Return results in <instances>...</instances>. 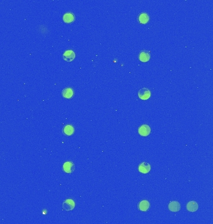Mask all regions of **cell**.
I'll list each match as a JSON object with an SVG mask.
<instances>
[{
    "label": "cell",
    "mask_w": 213,
    "mask_h": 224,
    "mask_svg": "<svg viewBox=\"0 0 213 224\" xmlns=\"http://www.w3.org/2000/svg\"><path fill=\"white\" fill-rule=\"evenodd\" d=\"M151 166L147 162H143L138 167L139 171L143 174H147L150 171Z\"/></svg>",
    "instance_id": "cell-6"
},
{
    "label": "cell",
    "mask_w": 213,
    "mask_h": 224,
    "mask_svg": "<svg viewBox=\"0 0 213 224\" xmlns=\"http://www.w3.org/2000/svg\"><path fill=\"white\" fill-rule=\"evenodd\" d=\"M151 96V92L147 88H143L140 89L138 92V97L143 100H147Z\"/></svg>",
    "instance_id": "cell-2"
},
{
    "label": "cell",
    "mask_w": 213,
    "mask_h": 224,
    "mask_svg": "<svg viewBox=\"0 0 213 224\" xmlns=\"http://www.w3.org/2000/svg\"><path fill=\"white\" fill-rule=\"evenodd\" d=\"M63 59L67 62H72L74 59L76 55L74 52L72 50H67L63 54Z\"/></svg>",
    "instance_id": "cell-4"
},
{
    "label": "cell",
    "mask_w": 213,
    "mask_h": 224,
    "mask_svg": "<svg viewBox=\"0 0 213 224\" xmlns=\"http://www.w3.org/2000/svg\"><path fill=\"white\" fill-rule=\"evenodd\" d=\"M138 209L142 212H147L150 209V203L148 200H142L138 204Z\"/></svg>",
    "instance_id": "cell-9"
},
{
    "label": "cell",
    "mask_w": 213,
    "mask_h": 224,
    "mask_svg": "<svg viewBox=\"0 0 213 224\" xmlns=\"http://www.w3.org/2000/svg\"><path fill=\"white\" fill-rule=\"evenodd\" d=\"M63 20L66 23H71L75 20V16L72 13H66L63 16Z\"/></svg>",
    "instance_id": "cell-11"
},
{
    "label": "cell",
    "mask_w": 213,
    "mask_h": 224,
    "mask_svg": "<svg viewBox=\"0 0 213 224\" xmlns=\"http://www.w3.org/2000/svg\"><path fill=\"white\" fill-rule=\"evenodd\" d=\"M199 206L198 203L195 201H190L186 205V209L188 211L194 212L198 210Z\"/></svg>",
    "instance_id": "cell-7"
},
{
    "label": "cell",
    "mask_w": 213,
    "mask_h": 224,
    "mask_svg": "<svg viewBox=\"0 0 213 224\" xmlns=\"http://www.w3.org/2000/svg\"><path fill=\"white\" fill-rule=\"evenodd\" d=\"M138 20L141 23L146 24L149 21V16L147 13H142L138 17Z\"/></svg>",
    "instance_id": "cell-14"
},
{
    "label": "cell",
    "mask_w": 213,
    "mask_h": 224,
    "mask_svg": "<svg viewBox=\"0 0 213 224\" xmlns=\"http://www.w3.org/2000/svg\"><path fill=\"white\" fill-rule=\"evenodd\" d=\"M63 96L65 98H71L74 95V90L71 88H65L62 92Z\"/></svg>",
    "instance_id": "cell-12"
},
{
    "label": "cell",
    "mask_w": 213,
    "mask_h": 224,
    "mask_svg": "<svg viewBox=\"0 0 213 224\" xmlns=\"http://www.w3.org/2000/svg\"><path fill=\"white\" fill-rule=\"evenodd\" d=\"M63 169L66 173L71 174L75 170L74 164L71 161H67L64 162L63 164Z\"/></svg>",
    "instance_id": "cell-5"
},
{
    "label": "cell",
    "mask_w": 213,
    "mask_h": 224,
    "mask_svg": "<svg viewBox=\"0 0 213 224\" xmlns=\"http://www.w3.org/2000/svg\"><path fill=\"white\" fill-rule=\"evenodd\" d=\"M63 209L65 211H71L74 209L75 202L72 199H69L64 200L62 205Z\"/></svg>",
    "instance_id": "cell-1"
},
{
    "label": "cell",
    "mask_w": 213,
    "mask_h": 224,
    "mask_svg": "<svg viewBox=\"0 0 213 224\" xmlns=\"http://www.w3.org/2000/svg\"><path fill=\"white\" fill-rule=\"evenodd\" d=\"M63 133L67 136H71L74 133V128L71 125H66L63 129Z\"/></svg>",
    "instance_id": "cell-13"
},
{
    "label": "cell",
    "mask_w": 213,
    "mask_h": 224,
    "mask_svg": "<svg viewBox=\"0 0 213 224\" xmlns=\"http://www.w3.org/2000/svg\"><path fill=\"white\" fill-rule=\"evenodd\" d=\"M180 204L177 201H173L168 205V209L171 212H176L180 210Z\"/></svg>",
    "instance_id": "cell-8"
},
{
    "label": "cell",
    "mask_w": 213,
    "mask_h": 224,
    "mask_svg": "<svg viewBox=\"0 0 213 224\" xmlns=\"http://www.w3.org/2000/svg\"><path fill=\"white\" fill-rule=\"evenodd\" d=\"M150 132L151 129L148 125H143L138 128V133L142 136H148Z\"/></svg>",
    "instance_id": "cell-3"
},
{
    "label": "cell",
    "mask_w": 213,
    "mask_h": 224,
    "mask_svg": "<svg viewBox=\"0 0 213 224\" xmlns=\"http://www.w3.org/2000/svg\"><path fill=\"white\" fill-rule=\"evenodd\" d=\"M150 59V54L148 51L143 50L139 55V59L143 62H147Z\"/></svg>",
    "instance_id": "cell-10"
}]
</instances>
